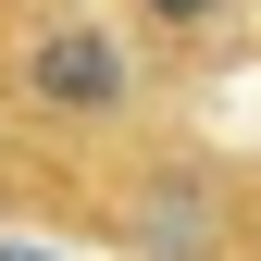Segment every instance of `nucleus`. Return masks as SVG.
<instances>
[{
  "instance_id": "1",
  "label": "nucleus",
  "mask_w": 261,
  "mask_h": 261,
  "mask_svg": "<svg viewBox=\"0 0 261 261\" xmlns=\"http://www.w3.org/2000/svg\"><path fill=\"white\" fill-rule=\"evenodd\" d=\"M187 87L149 62V38L112 0H0V149L62 174L149 124H174Z\"/></svg>"
},
{
  "instance_id": "2",
  "label": "nucleus",
  "mask_w": 261,
  "mask_h": 261,
  "mask_svg": "<svg viewBox=\"0 0 261 261\" xmlns=\"http://www.w3.org/2000/svg\"><path fill=\"white\" fill-rule=\"evenodd\" d=\"M112 13L149 38V62L187 87V100H199L212 75H237V62L261 50V0H112Z\"/></svg>"
}]
</instances>
